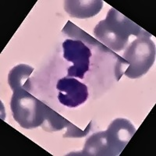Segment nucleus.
I'll use <instances>...</instances> for the list:
<instances>
[{
	"mask_svg": "<svg viewBox=\"0 0 156 156\" xmlns=\"http://www.w3.org/2000/svg\"><path fill=\"white\" fill-rule=\"evenodd\" d=\"M69 123V121L47 106L45 112V119L41 126L47 131H56L66 127Z\"/></svg>",
	"mask_w": 156,
	"mask_h": 156,
	"instance_id": "obj_10",
	"label": "nucleus"
},
{
	"mask_svg": "<svg viewBox=\"0 0 156 156\" xmlns=\"http://www.w3.org/2000/svg\"><path fill=\"white\" fill-rule=\"evenodd\" d=\"M90 126H91V122H89L88 126L85 130H81L78 127L75 126L73 123L69 122L68 126H66L67 131L65 133V135H63V136L64 137H83L88 133Z\"/></svg>",
	"mask_w": 156,
	"mask_h": 156,
	"instance_id": "obj_11",
	"label": "nucleus"
},
{
	"mask_svg": "<svg viewBox=\"0 0 156 156\" xmlns=\"http://www.w3.org/2000/svg\"><path fill=\"white\" fill-rule=\"evenodd\" d=\"M94 33L98 41L107 48L112 51H119L124 49L130 36L137 37L147 32L112 8L106 18L96 25Z\"/></svg>",
	"mask_w": 156,
	"mask_h": 156,
	"instance_id": "obj_1",
	"label": "nucleus"
},
{
	"mask_svg": "<svg viewBox=\"0 0 156 156\" xmlns=\"http://www.w3.org/2000/svg\"><path fill=\"white\" fill-rule=\"evenodd\" d=\"M63 56L73 64L68 69L67 76H76L83 79L84 73L89 69V58L91 52L82 41L77 40H66L62 43Z\"/></svg>",
	"mask_w": 156,
	"mask_h": 156,
	"instance_id": "obj_5",
	"label": "nucleus"
},
{
	"mask_svg": "<svg viewBox=\"0 0 156 156\" xmlns=\"http://www.w3.org/2000/svg\"><path fill=\"white\" fill-rule=\"evenodd\" d=\"M65 11L70 16L76 18H89L98 14L103 6L102 1H65Z\"/></svg>",
	"mask_w": 156,
	"mask_h": 156,
	"instance_id": "obj_7",
	"label": "nucleus"
},
{
	"mask_svg": "<svg viewBox=\"0 0 156 156\" xmlns=\"http://www.w3.org/2000/svg\"><path fill=\"white\" fill-rule=\"evenodd\" d=\"M13 119L21 127L32 129L41 126L45 119L47 105L23 88L13 90L11 98Z\"/></svg>",
	"mask_w": 156,
	"mask_h": 156,
	"instance_id": "obj_3",
	"label": "nucleus"
},
{
	"mask_svg": "<svg viewBox=\"0 0 156 156\" xmlns=\"http://www.w3.org/2000/svg\"><path fill=\"white\" fill-rule=\"evenodd\" d=\"M56 87L59 101L62 105L71 108L83 104L88 97L87 86L76 78H62L58 81Z\"/></svg>",
	"mask_w": 156,
	"mask_h": 156,
	"instance_id": "obj_6",
	"label": "nucleus"
},
{
	"mask_svg": "<svg viewBox=\"0 0 156 156\" xmlns=\"http://www.w3.org/2000/svg\"><path fill=\"white\" fill-rule=\"evenodd\" d=\"M62 32L67 36H69V37L75 39V40L80 41L82 42H85L87 44H90V45H93V46L98 47V48L101 49L102 51L110 52V53H112L113 55L116 54L115 51H112V50H110L105 45H104L102 43H101L99 41H98L97 39L89 35L88 34H87L86 32L81 30L80 27H78L77 26L73 24V23H71L70 21H68L67 23L65 25L64 28L62 29Z\"/></svg>",
	"mask_w": 156,
	"mask_h": 156,
	"instance_id": "obj_9",
	"label": "nucleus"
},
{
	"mask_svg": "<svg viewBox=\"0 0 156 156\" xmlns=\"http://www.w3.org/2000/svg\"><path fill=\"white\" fill-rule=\"evenodd\" d=\"M136 129L125 119H116L105 131L94 133L87 140L84 155H117L134 134Z\"/></svg>",
	"mask_w": 156,
	"mask_h": 156,
	"instance_id": "obj_2",
	"label": "nucleus"
},
{
	"mask_svg": "<svg viewBox=\"0 0 156 156\" xmlns=\"http://www.w3.org/2000/svg\"><path fill=\"white\" fill-rule=\"evenodd\" d=\"M146 33L136 37L127 46L122 58L128 62L124 74L129 78H139L145 74L151 67L155 59V46Z\"/></svg>",
	"mask_w": 156,
	"mask_h": 156,
	"instance_id": "obj_4",
	"label": "nucleus"
},
{
	"mask_svg": "<svg viewBox=\"0 0 156 156\" xmlns=\"http://www.w3.org/2000/svg\"><path fill=\"white\" fill-rule=\"evenodd\" d=\"M33 70L34 68L25 64H20L12 68L8 76V82L11 89L14 90L23 88L29 91L30 89L29 77Z\"/></svg>",
	"mask_w": 156,
	"mask_h": 156,
	"instance_id": "obj_8",
	"label": "nucleus"
}]
</instances>
